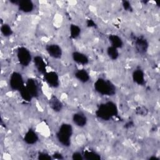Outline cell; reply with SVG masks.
<instances>
[{"instance_id":"cell-1","label":"cell","mask_w":160,"mask_h":160,"mask_svg":"<svg viewBox=\"0 0 160 160\" xmlns=\"http://www.w3.org/2000/svg\"><path fill=\"white\" fill-rule=\"evenodd\" d=\"M118 107L114 102L108 101L99 106L96 111V115L99 119L103 121H108L118 114Z\"/></svg>"},{"instance_id":"cell-2","label":"cell","mask_w":160,"mask_h":160,"mask_svg":"<svg viewBox=\"0 0 160 160\" xmlns=\"http://www.w3.org/2000/svg\"><path fill=\"white\" fill-rule=\"evenodd\" d=\"M95 90L104 96H113L116 94V89L114 84L109 80L99 78L94 82Z\"/></svg>"},{"instance_id":"cell-3","label":"cell","mask_w":160,"mask_h":160,"mask_svg":"<svg viewBox=\"0 0 160 160\" xmlns=\"http://www.w3.org/2000/svg\"><path fill=\"white\" fill-rule=\"evenodd\" d=\"M72 134V127L68 123L61 125L56 134L58 141L63 146L68 147L71 144V138Z\"/></svg>"},{"instance_id":"cell-4","label":"cell","mask_w":160,"mask_h":160,"mask_svg":"<svg viewBox=\"0 0 160 160\" xmlns=\"http://www.w3.org/2000/svg\"><path fill=\"white\" fill-rule=\"evenodd\" d=\"M131 38L134 42L135 49L139 54H144L146 53L149 44L146 38L143 36H136L134 35L131 36Z\"/></svg>"},{"instance_id":"cell-5","label":"cell","mask_w":160,"mask_h":160,"mask_svg":"<svg viewBox=\"0 0 160 160\" xmlns=\"http://www.w3.org/2000/svg\"><path fill=\"white\" fill-rule=\"evenodd\" d=\"M9 86L13 91H20L24 86V82L22 75L18 72H13L9 78Z\"/></svg>"},{"instance_id":"cell-6","label":"cell","mask_w":160,"mask_h":160,"mask_svg":"<svg viewBox=\"0 0 160 160\" xmlns=\"http://www.w3.org/2000/svg\"><path fill=\"white\" fill-rule=\"evenodd\" d=\"M17 57L19 62L22 66H28L32 59L30 51L25 47H20L17 51Z\"/></svg>"},{"instance_id":"cell-7","label":"cell","mask_w":160,"mask_h":160,"mask_svg":"<svg viewBox=\"0 0 160 160\" xmlns=\"http://www.w3.org/2000/svg\"><path fill=\"white\" fill-rule=\"evenodd\" d=\"M46 50L51 57L55 59H60L62 54L61 48L56 44H50L46 45Z\"/></svg>"},{"instance_id":"cell-8","label":"cell","mask_w":160,"mask_h":160,"mask_svg":"<svg viewBox=\"0 0 160 160\" xmlns=\"http://www.w3.org/2000/svg\"><path fill=\"white\" fill-rule=\"evenodd\" d=\"M44 79L51 87L58 88L59 86V79L58 74L54 71L46 72L44 74Z\"/></svg>"},{"instance_id":"cell-9","label":"cell","mask_w":160,"mask_h":160,"mask_svg":"<svg viewBox=\"0 0 160 160\" xmlns=\"http://www.w3.org/2000/svg\"><path fill=\"white\" fill-rule=\"evenodd\" d=\"M26 87L29 92L31 94L32 98L38 97L39 90L38 83L36 79L32 78H29L27 80Z\"/></svg>"},{"instance_id":"cell-10","label":"cell","mask_w":160,"mask_h":160,"mask_svg":"<svg viewBox=\"0 0 160 160\" xmlns=\"http://www.w3.org/2000/svg\"><path fill=\"white\" fill-rule=\"evenodd\" d=\"M34 66L37 71L42 74L46 72V64L43 58L40 56H36L33 59Z\"/></svg>"},{"instance_id":"cell-11","label":"cell","mask_w":160,"mask_h":160,"mask_svg":"<svg viewBox=\"0 0 160 160\" xmlns=\"http://www.w3.org/2000/svg\"><path fill=\"white\" fill-rule=\"evenodd\" d=\"M38 139V136L36 132L31 129H29L24 136V141L28 144H34L36 143Z\"/></svg>"},{"instance_id":"cell-12","label":"cell","mask_w":160,"mask_h":160,"mask_svg":"<svg viewBox=\"0 0 160 160\" xmlns=\"http://www.w3.org/2000/svg\"><path fill=\"white\" fill-rule=\"evenodd\" d=\"M18 6L21 11L26 13L31 12L34 9V4L30 0L19 1Z\"/></svg>"},{"instance_id":"cell-13","label":"cell","mask_w":160,"mask_h":160,"mask_svg":"<svg viewBox=\"0 0 160 160\" xmlns=\"http://www.w3.org/2000/svg\"><path fill=\"white\" fill-rule=\"evenodd\" d=\"M72 57L74 61L79 64L86 65L89 63V59L88 56L84 53L78 51H74L72 54Z\"/></svg>"},{"instance_id":"cell-14","label":"cell","mask_w":160,"mask_h":160,"mask_svg":"<svg viewBox=\"0 0 160 160\" xmlns=\"http://www.w3.org/2000/svg\"><path fill=\"white\" fill-rule=\"evenodd\" d=\"M73 122L79 127H83L87 123V118L82 112H76L72 116Z\"/></svg>"},{"instance_id":"cell-15","label":"cell","mask_w":160,"mask_h":160,"mask_svg":"<svg viewBox=\"0 0 160 160\" xmlns=\"http://www.w3.org/2000/svg\"><path fill=\"white\" fill-rule=\"evenodd\" d=\"M132 79L137 84L141 86L144 85L145 84L144 72L140 69L134 70L132 72Z\"/></svg>"},{"instance_id":"cell-16","label":"cell","mask_w":160,"mask_h":160,"mask_svg":"<svg viewBox=\"0 0 160 160\" xmlns=\"http://www.w3.org/2000/svg\"><path fill=\"white\" fill-rule=\"evenodd\" d=\"M49 104L51 108L55 112H60L62 109V103L56 96H52L49 101Z\"/></svg>"},{"instance_id":"cell-17","label":"cell","mask_w":160,"mask_h":160,"mask_svg":"<svg viewBox=\"0 0 160 160\" xmlns=\"http://www.w3.org/2000/svg\"><path fill=\"white\" fill-rule=\"evenodd\" d=\"M108 38L111 46H113L117 49L121 48L123 46V41L119 36L116 34H110Z\"/></svg>"},{"instance_id":"cell-18","label":"cell","mask_w":160,"mask_h":160,"mask_svg":"<svg viewBox=\"0 0 160 160\" xmlns=\"http://www.w3.org/2000/svg\"><path fill=\"white\" fill-rule=\"evenodd\" d=\"M75 77L82 82H87L90 79L89 73L85 69H78L75 72Z\"/></svg>"},{"instance_id":"cell-19","label":"cell","mask_w":160,"mask_h":160,"mask_svg":"<svg viewBox=\"0 0 160 160\" xmlns=\"http://www.w3.org/2000/svg\"><path fill=\"white\" fill-rule=\"evenodd\" d=\"M83 158L87 160H99L101 156L93 151H85L83 154Z\"/></svg>"},{"instance_id":"cell-20","label":"cell","mask_w":160,"mask_h":160,"mask_svg":"<svg viewBox=\"0 0 160 160\" xmlns=\"http://www.w3.org/2000/svg\"><path fill=\"white\" fill-rule=\"evenodd\" d=\"M107 54L109 58L112 60H116L119 57V51L118 49L111 46L108 48Z\"/></svg>"},{"instance_id":"cell-21","label":"cell","mask_w":160,"mask_h":160,"mask_svg":"<svg viewBox=\"0 0 160 160\" xmlns=\"http://www.w3.org/2000/svg\"><path fill=\"white\" fill-rule=\"evenodd\" d=\"M81 34V28L76 24L70 26V37L72 39H76Z\"/></svg>"},{"instance_id":"cell-22","label":"cell","mask_w":160,"mask_h":160,"mask_svg":"<svg viewBox=\"0 0 160 160\" xmlns=\"http://www.w3.org/2000/svg\"><path fill=\"white\" fill-rule=\"evenodd\" d=\"M19 92H20V94H21V98L25 100L26 101H31L32 97L31 96V94L29 92V91H28L26 86H24L20 91H19Z\"/></svg>"},{"instance_id":"cell-23","label":"cell","mask_w":160,"mask_h":160,"mask_svg":"<svg viewBox=\"0 0 160 160\" xmlns=\"http://www.w3.org/2000/svg\"><path fill=\"white\" fill-rule=\"evenodd\" d=\"M1 33L3 34V36L5 37L10 36L13 33V31L11 28L7 24H4L1 26Z\"/></svg>"},{"instance_id":"cell-24","label":"cell","mask_w":160,"mask_h":160,"mask_svg":"<svg viewBox=\"0 0 160 160\" xmlns=\"http://www.w3.org/2000/svg\"><path fill=\"white\" fill-rule=\"evenodd\" d=\"M135 112L136 114L141 116H145L148 114V109L143 106H138L136 109H135Z\"/></svg>"},{"instance_id":"cell-25","label":"cell","mask_w":160,"mask_h":160,"mask_svg":"<svg viewBox=\"0 0 160 160\" xmlns=\"http://www.w3.org/2000/svg\"><path fill=\"white\" fill-rule=\"evenodd\" d=\"M38 159L40 160H51L52 159V157L50 156L48 153L44 152H40L38 154Z\"/></svg>"},{"instance_id":"cell-26","label":"cell","mask_w":160,"mask_h":160,"mask_svg":"<svg viewBox=\"0 0 160 160\" xmlns=\"http://www.w3.org/2000/svg\"><path fill=\"white\" fill-rule=\"evenodd\" d=\"M122 5L124 10L127 11H132V8L131 6V4L129 1H123L122 2Z\"/></svg>"},{"instance_id":"cell-27","label":"cell","mask_w":160,"mask_h":160,"mask_svg":"<svg viewBox=\"0 0 160 160\" xmlns=\"http://www.w3.org/2000/svg\"><path fill=\"white\" fill-rule=\"evenodd\" d=\"M72 159L74 160H82L84 159L83 155L79 152H75L72 154Z\"/></svg>"},{"instance_id":"cell-28","label":"cell","mask_w":160,"mask_h":160,"mask_svg":"<svg viewBox=\"0 0 160 160\" xmlns=\"http://www.w3.org/2000/svg\"><path fill=\"white\" fill-rule=\"evenodd\" d=\"M86 24H87V26H88V27H90V28H91V27L95 28V27L96 26V23H95L94 21L93 20H92V19H88V20L86 21Z\"/></svg>"},{"instance_id":"cell-29","label":"cell","mask_w":160,"mask_h":160,"mask_svg":"<svg viewBox=\"0 0 160 160\" xmlns=\"http://www.w3.org/2000/svg\"><path fill=\"white\" fill-rule=\"evenodd\" d=\"M52 158L53 159H63V156L61 154L59 153V152H55L53 155H52Z\"/></svg>"},{"instance_id":"cell-30","label":"cell","mask_w":160,"mask_h":160,"mask_svg":"<svg viewBox=\"0 0 160 160\" xmlns=\"http://www.w3.org/2000/svg\"><path fill=\"white\" fill-rule=\"evenodd\" d=\"M158 159V158H157L156 157H154H154L149 158V159Z\"/></svg>"}]
</instances>
